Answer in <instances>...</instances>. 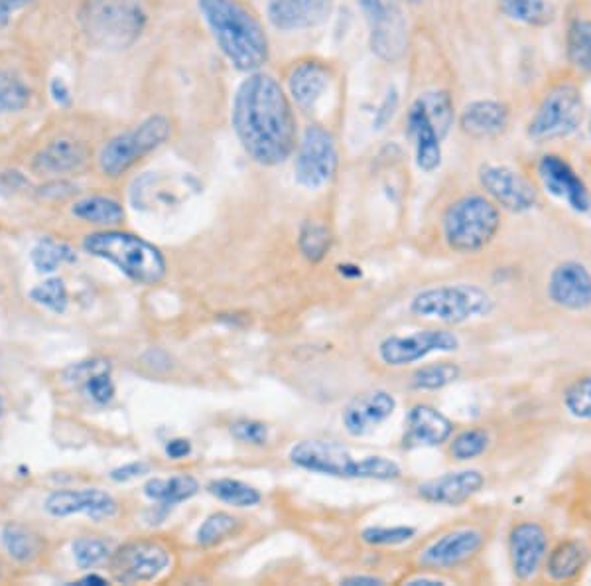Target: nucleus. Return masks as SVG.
I'll use <instances>...</instances> for the list:
<instances>
[{"label": "nucleus", "instance_id": "obj_59", "mask_svg": "<svg viewBox=\"0 0 591 586\" xmlns=\"http://www.w3.org/2000/svg\"><path fill=\"white\" fill-rule=\"evenodd\" d=\"M2 414H4V399L0 397V419H2Z\"/></svg>", "mask_w": 591, "mask_h": 586}, {"label": "nucleus", "instance_id": "obj_24", "mask_svg": "<svg viewBox=\"0 0 591 586\" xmlns=\"http://www.w3.org/2000/svg\"><path fill=\"white\" fill-rule=\"evenodd\" d=\"M46 511L52 518H69L76 514H86L91 519H111L119 514V501L109 491L99 488L83 490L53 491L46 500Z\"/></svg>", "mask_w": 591, "mask_h": 586}, {"label": "nucleus", "instance_id": "obj_22", "mask_svg": "<svg viewBox=\"0 0 591 586\" xmlns=\"http://www.w3.org/2000/svg\"><path fill=\"white\" fill-rule=\"evenodd\" d=\"M332 69L326 61L308 58L292 66L286 76V94L302 111H316L332 87Z\"/></svg>", "mask_w": 591, "mask_h": 586}, {"label": "nucleus", "instance_id": "obj_27", "mask_svg": "<svg viewBox=\"0 0 591 586\" xmlns=\"http://www.w3.org/2000/svg\"><path fill=\"white\" fill-rule=\"evenodd\" d=\"M406 133L414 143L418 168L422 173H436L442 166V138L418 101L412 104L408 117H406Z\"/></svg>", "mask_w": 591, "mask_h": 586}, {"label": "nucleus", "instance_id": "obj_44", "mask_svg": "<svg viewBox=\"0 0 591 586\" xmlns=\"http://www.w3.org/2000/svg\"><path fill=\"white\" fill-rule=\"evenodd\" d=\"M79 569H93L112 555L111 544L99 537H79L71 545Z\"/></svg>", "mask_w": 591, "mask_h": 586}, {"label": "nucleus", "instance_id": "obj_8", "mask_svg": "<svg viewBox=\"0 0 591 586\" xmlns=\"http://www.w3.org/2000/svg\"><path fill=\"white\" fill-rule=\"evenodd\" d=\"M174 127L168 117L150 115L137 127L119 133L105 143L99 153V170L109 178H120L129 173L142 158L164 147L171 138Z\"/></svg>", "mask_w": 591, "mask_h": 586}, {"label": "nucleus", "instance_id": "obj_32", "mask_svg": "<svg viewBox=\"0 0 591 586\" xmlns=\"http://www.w3.org/2000/svg\"><path fill=\"white\" fill-rule=\"evenodd\" d=\"M568 64L583 76H591V18H575L565 32Z\"/></svg>", "mask_w": 591, "mask_h": 586}, {"label": "nucleus", "instance_id": "obj_52", "mask_svg": "<svg viewBox=\"0 0 591 586\" xmlns=\"http://www.w3.org/2000/svg\"><path fill=\"white\" fill-rule=\"evenodd\" d=\"M166 457L171 460H181V458H188L191 455V442L188 439H171L166 445Z\"/></svg>", "mask_w": 591, "mask_h": 586}, {"label": "nucleus", "instance_id": "obj_5", "mask_svg": "<svg viewBox=\"0 0 591 586\" xmlns=\"http://www.w3.org/2000/svg\"><path fill=\"white\" fill-rule=\"evenodd\" d=\"M503 209L485 194H463L442 216V240L457 255H477L498 240Z\"/></svg>", "mask_w": 591, "mask_h": 586}, {"label": "nucleus", "instance_id": "obj_3", "mask_svg": "<svg viewBox=\"0 0 591 586\" xmlns=\"http://www.w3.org/2000/svg\"><path fill=\"white\" fill-rule=\"evenodd\" d=\"M290 462L312 475L345 478V480H378L391 482L403 476L401 466L386 457L355 458L342 442L308 439L296 442L290 449Z\"/></svg>", "mask_w": 591, "mask_h": 586}, {"label": "nucleus", "instance_id": "obj_14", "mask_svg": "<svg viewBox=\"0 0 591 586\" xmlns=\"http://www.w3.org/2000/svg\"><path fill=\"white\" fill-rule=\"evenodd\" d=\"M552 534L539 519H519L506 534V555L514 580L531 583L544 569Z\"/></svg>", "mask_w": 591, "mask_h": 586}, {"label": "nucleus", "instance_id": "obj_9", "mask_svg": "<svg viewBox=\"0 0 591 586\" xmlns=\"http://www.w3.org/2000/svg\"><path fill=\"white\" fill-rule=\"evenodd\" d=\"M585 115L588 111L580 87L562 81L550 87L546 96L542 97L539 109L529 123L526 135L536 143L564 140L580 130Z\"/></svg>", "mask_w": 591, "mask_h": 586}, {"label": "nucleus", "instance_id": "obj_43", "mask_svg": "<svg viewBox=\"0 0 591 586\" xmlns=\"http://www.w3.org/2000/svg\"><path fill=\"white\" fill-rule=\"evenodd\" d=\"M30 99L32 91L22 79L10 71H0V113L22 111Z\"/></svg>", "mask_w": 591, "mask_h": 586}, {"label": "nucleus", "instance_id": "obj_17", "mask_svg": "<svg viewBox=\"0 0 591 586\" xmlns=\"http://www.w3.org/2000/svg\"><path fill=\"white\" fill-rule=\"evenodd\" d=\"M546 301L565 314L591 311V268L580 260H562L546 276Z\"/></svg>", "mask_w": 591, "mask_h": 586}, {"label": "nucleus", "instance_id": "obj_6", "mask_svg": "<svg viewBox=\"0 0 591 586\" xmlns=\"http://www.w3.org/2000/svg\"><path fill=\"white\" fill-rule=\"evenodd\" d=\"M414 319L442 326H463L472 320L487 319L495 311V299L487 289L473 283L426 286L412 296L408 306Z\"/></svg>", "mask_w": 591, "mask_h": 586}, {"label": "nucleus", "instance_id": "obj_34", "mask_svg": "<svg viewBox=\"0 0 591 586\" xmlns=\"http://www.w3.org/2000/svg\"><path fill=\"white\" fill-rule=\"evenodd\" d=\"M562 409L578 423L591 424V371L580 373L562 389Z\"/></svg>", "mask_w": 591, "mask_h": 586}, {"label": "nucleus", "instance_id": "obj_61", "mask_svg": "<svg viewBox=\"0 0 591 586\" xmlns=\"http://www.w3.org/2000/svg\"><path fill=\"white\" fill-rule=\"evenodd\" d=\"M408 2H422V0H408Z\"/></svg>", "mask_w": 591, "mask_h": 586}, {"label": "nucleus", "instance_id": "obj_12", "mask_svg": "<svg viewBox=\"0 0 591 586\" xmlns=\"http://www.w3.org/2000/svg\"><path fill=\"white\" fill-rule=\"evenodd\" d=\"M339 168L337 143L322 125H309L298 137L294 178L306 191L317 192L334 180Z\"/></svg>", "mask_w": 591, "mask_h": 586}, {"label": "nucleus", "instance_id": "obj_56", "mask_svg": "<svg viewBox=\"0 0 591 586\" xmlns=\"http://www.w3.org/2000/svg\"><path fill=\"white\" fill-rule=\"evenodd\" d=\"M406 586H436V585H450L447 578L436 577V575H416L414 578L404 580Z\"/></svg>", "mask_w": 591, "mask_h": 586}, {"label": "nucleus", "instance_id": "obj_53", "mask_svg": "<svg viewBox=\"0 0 591 586\" xmlns=\"http://www.w3.org/2000/svg\"><path fill=\"white\" fill-rule=\"evenodd\" d=\"M50 94H52L53 101L60 105V107H68L71 104V91H69V87L66 86V81L61 78L52 79Z\"/></svg>", "mask_w": 591, "mask_h": 586}, {"label": "nucleus", "instance_id": "obj_13", "mask_svg": "<svg viewBox=\"0 0 591 586\" xmlns=\"http://www.w3.org/2000/svg\"><path fill=\"white\" fill-rule=\"evenodd\" d=\"M462 348L460 336L450 328H424L406 336H386L377 348V355L386 368H408L432 354H454Z\"/></svg>", "mask_w": 591, "mask_h": 586}, {"label": "nucleus", "instance_id": "obj_10", "mask_svg": "<svg viewBox=\"0 0 591 586\" xmlns=\"http://www.w3.org/2000/svg\"><path fill=\"white\" fill-rule=\"evenodd\" d=\"M487 541L489 535L483 527L473 524L447 527L446 531L422 545L416 553V565L436 573L462 569L480 557Z\"/></svg>", "mask_w": 591, "mask_h": 586}, {"label": "nucleus", "instance_id": "obj_45", "mask_svg": "<svg viewBox=\"0 0 591 586\" xmlns=\"http://www.w3.org/2000/svg\"><path fill=\"white\" fill-rule=\"evenodd\" d=\"M416 534H418L416 527L412 526H373L361 531V541L371 547H396V545L408 544L416 537Z\"/></svg>", "mask_w": 591, "mask_h": 586}, {"label": "nucleus", "instance_id": "obj_58", "mask_svg": "<svg viewBox=\"0 0 591 586\" xmlns=\"http://www.w3.org/2000/svg\"><path fill=\"white\" fill-rule=\"evenodd\" d=\"M79 585H107V580L99 575H87L86 578L79 580Z\"/></svg>", "mask_w": 591, "mask_h": 586}, {"label": "nucleus", "instance_id": "obj_29", "mask_svg": "<svg viewBox=\"0 0 591 586\" xmlns=\"http://www.w3.org/2000/svg\"><path fill=\"white\" fill-rule=\"evenodd\" d=\"M73 371V380L81 383L86 393L97 406L111 403L115 397V383L111 380V365L105 360H93V362L78 363Z\"/></svg>", "mask_w": 591, "mask_h": 586}, {"label": "nucleus", "instance_id": "obj_40", "mask_svg": "<svg viewBox=\"0 0 591 586\" xmlns=\"http://www.w3.org/2000/svg\"><path fill=\"white\" fill-rule=\"evenodd\" d=\"M2 545L12 559L18 563H32L42 553V539L32 529L24 526H10L2 529Z\"/></svg>", "mask_w": 591, "mask_h": 586}, {"label": "nucleus", "instance_id": "obj_30", "mask_svg": "<svg viewBox=\"0 0 591 586\" xmlns=\"http://www.w3.org/2000/svg\"><path fill=\"white\" fill-rule=\"evenodd\" d=\"M199 482L194 476L180 475L171 478H152L145 484V496L164 508L178 506L181 501H188L197 496Z\"/></svg>", "mask_w": 591, "mask_h": 586}, {"label": "nucleus", "instance_id": "obj_25", "mask_svg": "<svg viewBox=\"0 0 591 586\" xmlns=\"http://www.w3.org/2000/svg\"><path fill=\"white\" fill-rule=\"evenodd\" d=\"M591 549L580 537H562L550 545L542 575L554 585H574L590 567Z\"/></svg>", "mask_w": 591, "mask_h": 586}, {"label": "nucleus", "instance_id": "obj_50", "mask_svg": "<svg viewBox=\"0 0 591 586\" xmlns=\"http://www.w3.org/2000/svg\"><path fill=\"white\" fill-rule=\"evenodd\" d=\"M148 470H150V466L146 462H129V465L115 468L109 476H111L112 482H129L138 476L148 475Z\"/></svg>", "mask_w": 591, "mask_h": 586}, {"label": "nucleus", "instance_id": "obj_49", "mask_svg": "<svg viewBox=\"0 0 591 586\" xmlns=\"http://www.w3.org/2000/svg\"><path fill=\"white\" fill-rule=\"evenodd\" d=\"M398 91L396 89H388L385 99L378 105L377 113H375V119H373V125L375 129H385L388 123L393 121L394 113L398 109Z\"/></svg>", "mask_w": 591, "mask_h": 586}, {"label": "nucleus", "instance_id": "obj_42", "mask_svg": "<svg viewBox=\"0 0 591 586\" xmlns=\"http://www.w3.org/2000/svg\"><path fill=\"white\" fill-rule=\"evenodd\" d=\"M76 260L78 255L68 243L56 242L52 237H46L32 250V263L40 273H53L60 265L73 263Z\"/></svg>", "mask_w": 591, "mask_h": 586}, {"label": "nucleus", "instance_id": "obj_55", "mask_svg": "<svg viewBox=\"0 0 591 586\" xmlns=\"http://www.w3.org/2000/svg\"><path fill=\"white\" fill-rule=\"evenodd\" d=\"M342 585H345V586H381V585H385V580H383V578L373 577V575H352V577L343 578Z\"/></svg>", "mask_w": 591, "mask_h": 586}, {"label": "nucleus", "instance_id": "obj_57", "mask_svg": "<svg viewBox=\"0 0 591 586\" xmlns=\"http://www.w3.org/2000/svg\"><path fill=\"white\" fill-rule=\"evenodd\" d=\"M339 275L345 276V279H361V267L357 265H352V263H345V265H339Z\"/></svg>", "mask_w": 591, "mask_h": 586}, {"label": "nucleus", "instance_id": "obj_11", "mask_svg": "<svg viewBox=\"0 0 591 586\" xmlns=\"http://www.w3.org/2000/svg\"><path fill=\"white\" fill-rule=\"evenodd\" d=\"M368 27V46L378 60L398 64L408 52V18L401 0H359Z\"/></svg>", "mask_w": 591, "mask_h": 586}, {"label": "nucleus", "instance_id": "obj_41", "mask_svg": "<svg viewBox=\"0 0 591 586\" xmlns=\"http://www.w3.org/2000/svg\"><path fill=\"white\" fill-rule=\"evenodd\" d=\"M240 529V519L229 511H215L207 516L206 521L197 529V545L201 547H215L232 539L233 535Z\"/></svg>", "mask_w": 591, "mask_h": 586}, {"label": "nucleus", "instance_id": "obj_21", "mask_svg": "<svg viewBox=\"0 0 591 586\" xmlns=\"http://www.w3.org/2000/svg\"><path fill=\"white\" fill-rule=\"evenodd\" d=\"M398 407L396 397L386 389H371L353 397L342 413V423L349 437H365L388 421Z\"/></svg>", "mask_w": 591, "mask_h": 586}, {"label": "nucleus", "instance_id": "obj_18", "mask_svg": "<svg viewBox=\"0 0 591 586\" xmlns=\"http://www.w3.org/2000/svg\"><path fill=\"white\" fill-rule=\"evenodd\" d=\"M536 176H539L542 191L549 192L552 198L564 202L575 214L591 212L590 186L582 176L575 173L574 166L565 160L564 156L556 153H546L536 163Z\"/></svg>", "mask_w": 591, "mask_h": 586}, {"label": "nucleus", "instance_id": "obj_51", "mask_svg": "<svg viewBox=\"0 0 591 586\" xmlns=\"http://www.w3.org/2000/svg\"><path fill=\"white\" fill-rule=\"evenodd\" d=\"M35 0H0V30L9 27L10 17L18 10L27 9Z\"/></svg>", "mask_w": 591, "mask_h": 586}, {"label": "nucleus", "instance_id": "obj_23", "mask_svg": "<svg viewBox=\"0 0 591 586\" xmlns=\"http://www.w3.org/2000/svg\"><path fill=\"white\" fill-rule=\"evenodd\" d=\"M335 0H268L266 18L280 32H302L326 25Z\"/></svg>", "mask_w": 591, "mask_h": 586}, {"label": "nucleus", "instance_id": "obj_47", "mask_svg": "<svg viewBox=\"0 0 591 586\" xmlns=\"http://www.w3.org/2000/svg\"><path fill=\"white\" fill-rule=\"evenodd\" d=\"M229 434L233 439L247 445V447H265L268 442V427L263 421L255 419H239L229 424Z\"/></svg>", "mask_w": 591, "mask_h": 586}, {"label": "nucleus", "instance_id": "obj_36", "mask_svg": "<svg viewBox=\"0 0 591 586\" xmlns=\"http://www.w3.org/2000/svg\"><path fill=\"white\" fill-rule=\"evenodd\" d=\"M332 245H334V235L326 224L317 219H306L302 224L301 233H298V251L308 263L317 265L326 260Z\"/></svg>", "mask_w": 591, "mask_h": 586}, {"label": "nucleus", "instance_id": "obj_15", "mask_svg": "<svg viewBox=\"0 0 591 586\" xmlns=\"http://www.w3.org/2000/svg\"><path fill=\"white\" fill-rule=\"evenodd\" d=\"M481 191L501 209L511 214H529L540 204L534 182L506 164H483L477 173Z\"/></svg>", "mask_w": 591, "mask_h": 586}, {"label": "nucleus", "instance_id": "obj_48", "mask_svg": "<svg viewBox=\"0 0 591 586\" xmlns=\"http://www.w3.org/2000/svg\"><path fill=\"white\" fill-rule=\"evenodd\" d=\"M73 194H78V186H73L71 182L53 180L48 182L46 186L38 192V198L46 199V202H63V199L71 198Z\"/></svg>", "mask_w": 591, "mask_h": 586}, {"label": "nucleus", "instance_id": "obj_31", "mask_svg": "<svg viewBox=\"0 0 591 586\" xmlns=\"http://www.w3.org/2000/svg\"><path fill=\"white\" fill-rule=\"evenodd\" d=\"M71 214L86 224L101 225L105 229L117 227L125 219V209L119 199L111 196H87L79 199L71 207Z\"/></svg>", "mask_w": 591, "mask_h": 586}, {"label": "nucleus", "instance_id": "obj_28", "mask_svg": "<svg viewBox=\"0 0 591 586\" xmlns=\"http://www.w3.org/2000/svg\"><path fill=\"white\" fill-rule=\"evenodd\" d=\"M89 160V150L73 138H56L36 155L32 168L38 174L78 173Z\"/></svg>", "mask_w": 591, "mask_h": 586}, {"label": "nucleus", "instance_id": "obj_35", "mask_svg": "<svg viewBox=\"0 0 591 586\" xmlns=\"http://www.w3.org/2000/svg\"><path fill=\"white\" fill-rule=\"evenodd\" d=\"M207 491L215 500L224 501L233 508H257L263 501V494L255 486L237 478H217L207 484Z\"/></svg>", "mask_w": 591, "mask_h": 586}, {"label": "nucleus", "instance_id": "obj_1", "mask_svg": "<svg viewBox=\"0 0 591 586\" xmlns=\"http://www.w3.org/2000/svg\"><path fill=\"white\" fill-rule=\"evenodd\" d=\"M232 127L253 163L278 166L296 153L298 121L283 84L266 71L240 81L232 105Z\"/></svg>", "mask_w": 591, "mask_h": 586}, {"label": "nucleus", "instance_id": "obj_60", "mask_svg": "<svg viewBox=\"0 0 591 586\" xmlns=\"http://www.w3.org/2000/svg\"><path fill=\"white\" fill-rule=\"evenodd\" d=\"M585 119H588V125H590V135H591V109L588 111V115H585Z\"/></svg>", "mask_w": 591, "mask_h": 586}, {"label": "nucleus", "instance_id": "obj_33", "mask_svg": "<svg viewBox=\"0 0 591 586\" xmlns=\"http://www.w3.org/2000/svg\"><path fill=\"white\" fill-rule=\"evenodd\" d=\"M498 4L506 18L524 27H546L554 20L550 0H498Z\"/></svg>", "mask_w": 591, "mask_h": 586}, {"label": "nucleus", "instance_id": "obj_54", "mask_svg": "<svg viewBox=\"0 0 591 586\" xmlns=\"http://www.w3.org/2000/svg\"><path fill=\"white\" fill-rule=\"evenodd\" d=\"M28 186V180L20 173H2L0 174V192L9 191L17 192L20 188Z\"/></svg>", "mask_w": 591, "mask_h": 586}, {"label": "nucleus", "instance_id": "obj_39", "mask_svg": "<svg viewBox=\"0 0 591 586\" xmlns=\"http://www.w3.org/2000/svg\"><path fill=\"white\" fill-rule=\"evenodd\" d=\"M462 378V368L454 362H434L421 365L411 375L414 391H442Z\"/></svg>", "mask_w": 591, "mask_h": 586}, {"label": "nucleus", "instance_id": "obj_37", "mask_svg": "<svg viewBox=\"0 0 591 586\" xmlns=\"http://www.w3.org/2000/svg\"><path fill=\"white\" fill-rule=\"evenodd\" d=\"M491 447V434L481 427H467L447 440V455L455 462H472L483 457Z\"/></svg>", "mask_w": 591, "mask_h": 586}, {"label": "nucleus", "instance_id": "obj_16", "mask_svg": "<svg viewBox=\"0 0 591 586\" xmlns=\"http://www.w3.org/2000/svg\"><path fill=\"white\" fill-rule=\"evenodd\" d=\"M170 567L168 547L152 539H138L119 547L109 557L112 580L122 585L150 583Z\"/></svg>", "mask_w": 591, "mask_h": 586}, {"label": "nucleus", "instance_id": "obj_19", "mask_svg": "<svg viewBox=\"0 0 591 586\" xmlns=\"http://www.w3.org/2000/svg\"><path fill=\"white\" fill-rule=\"evenodd\" d=\"M485 475L477 468H462L455 472L429 478L416 486V498L432 506L457 508L472 501L485 488Z\"/></svg>", "mask_w": 591, "mask_h": 586}, {"label": "nucleus", "instance_id": "obj_46", "mask_svg": "<svg viewBox=\"0 0 591 586\" xmlns=\"http://www.w3.org/2000/svg\"><path fill=\"white\" fill-rule=\"evenodd\" d=\"M30 299L36 304H42L43 309L52 312H63L68 306V289L61 279H50L42 285L36 286L30 293Z\"/></svg>", "mask_w": 591, "mask_h": 586}, {"label": "nucleus", "instance_id": "obj_26", "mask_svg": "<svg viewBox=\"0 0 591 586\" xmlns=\"http://www.w3.org/2000/svg\"><path fill=\"white\" fill-rule=\"evenodd\" d=\"M511 109L505 101L477 99L465 105L460 113V129L475 140L498 138L509 129Z\"/></svg>", "mask_w": 591, "mask_h": 586}, {"label": "nucleus", "instance_id": "obj_38", "mask_svg": "<svg viewBox=\"0 0 591 586\" xmlns=\"http://www.w3.org/2000/svg\"><path fill=\"white\" fill-rule=\"evenodd\" d=\"M416 101L424 107V111L429 115L434 129L437 130L440 138L444 140L450 135V130H452L455 123V107L452 96L444 89H430V91H424Z\"/></svg>", "mask_w": 591, "mask_h": 586}, {"label": "nucleus", "instance_id": "obj_4", "mask_svg": "<svg viewBox=\"0 0 591 586\" xmlns=\"http://www.w3.org/2000/svg\"><path fill=\"white\" fill-rule=\"evenodd\" d=\"M83 250L93 257L107 261L122 275L140 286H155L168 273V261L155 243L146 242L135 233L101 229L89 233Z\"/></svg>", "mask_w": 591, "mask_h": 586}, {"label": "nucleus", "instance_id": "obj_2", "mask_svg": "<svg viewBox=\"0 0 591 586\" xmlns=\"http://www.w3.org/2000/svg\"><path fill=\"white\" fill-rule=\"evenodd\" d=\"M199 14L219 52L233 68L253 74L265 68L270 42L260 18L243 0H197Z\"/></svg>", "mask_w": 591, "mask_h": 586}, {"label": "nucleus", "instance_id": "obj_7", "mask_svg": "<svg viewBox=\"0 0 591 586\" xmlns=\"http://www.w3.org/2000/svg\"><path fill=\"white\" fill-rule=\"evenodd\" d=\"M79 25L87 40L99 50H125L146 28V12L138 0H86Z\"/></svg>", "mask_w": 591, "mask_h": 586}, {"label": "nucleus", "instance_id": "obj_20", "mask_svg": "<svg viewBox=\"0 0 591 586\" xmlns=\"http://www.w3.org/2000/svg\"><path fill=\"white\" fill-rule=\"evenodd\" d=\"M455 432L452 419L429 403H416L404 417L403 447L406 450L436 449Z\"/></svg>", "mask_w": 591, "mask_h": 586}]
</instances>
